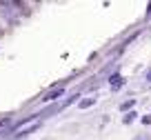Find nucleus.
I'll return each mask as SVG.
<instances>
[{
    "instance_id": "obj_7",
    "label": "nucleus",
    "mask_w": 151,
    "mask_h": 140,
    "mask_svg": "<svg viewBox=\"0 0 151 140\" xmlns=\"http://www.w3.org/2000/svg\"><path fill=\"white\" fill-rule=\"evenodd\" d=\"M147 80H149V82H151V69H149V74H147Z\"/></svg>"
},
{
    "instance_id": "obj_4",
    "label": "nucleus",
    "mask_w": 151,
    "mask_h": 140,
    "mask_svg": "<svg viewBox=\"0 0 151 140\" xmlns=\"http://www.w3.org/2000/svg\"><path fill=\"white\" fill-rule=\"evenodd\" d=\"M80 109H87V107H91V105H96V98H87V100H80Z\"/></svg>"
},
{
    "instance_id": "obj_2",
    "label": "nucleus",
    "mask_w": 151,
    "mask_h": 140,
    "mask_svg": "<svg viewBox=\"0 0 151 140\" xmlns=\"http://www.w3.org/2000/svg\"><path fill=\"white\" fill-rule=\"evenodd\" d=\"M109 84H111L113 89H118V87H122V84H124V78L120 74H113L111 78H109Z\"/></svg>"
},
{
    "instance_id": "obj_3",
    "label": "nucleus",
    "mask_w": 151,
    "mask_h": 140,
    "mask_svg": "<svg viewBox=\"0 0 151 140\" xmlns=\"http://www.w3.org/2000/svg\"><path fill=\"white\" fill-rule=\"evenodd\" d=\"M136 118H138V113H136V111H129L127 116L122 118V122H124V125H129V122H133V120H136Z\"/></svg>"
},
{
    "instance_id": "obj_5",
    "label": "nucleus",
    "mask_w": 151,
    "mask_h": 140,
    "mask_svg": "<svg viewBox=\"0 0 151 140\" xmlns=\"http://www.w3.org/2000/svg\"><path fill=\"white\" fill-rule=\"evenodd\" d=\"M133 105H136V100H127V102H122V105H120V111H127V109H131Z\"/></svg>"
},
{
    "instance_id": "obj_1",
    "label": "nucleus",
    "mask_w": 151,
    "mask_h": 140,
    "mask_svg": "<svg viewBox=\"0 0 151 140\" xmlns=\"http://www.w3.org/2000/svg\"><path fill=\"white\" fill-rule=\"evenodd\" d=\"M62 93H65V89H62V87H53L51 91L45 93V98H42V100H45V102H51V100H58Z\"/></svg>"
},
{
    "instance_id": "obj_6",
    "label": "nucleus",
    "mask_w": 151,
    "mask_h": 140,
    "mask_svg": "<svg viewBox=\"0 0 151 140\" xmlns=\"http://www.w3.org/2000/svg\"><path fill=\"white\" fill-rule=\"evenodd\" d=\"M142 122H145V125H151V113H149V116H145V118H142Z\"/></svg>"
}]
</instances>
